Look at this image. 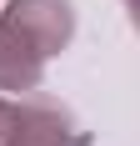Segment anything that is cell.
Segmentation results:
<instances>
[{
  "instance_id": "7a4b0ae2",
  "label": "cell",
  "mask_w": 140,
  "mask_h": 146,
  "mask_svg": "<svg viewBox=\"0 0 140 146\" xmlns=\"http://www.w3.org/2000/svg\"><path fill=\"white\" fill-rule=\"evenodd\" d=\"M85 136L65 111L50 106H5L0 101V146H80Z\"/></svg>"
},
{
  "instance_id": "6da1fadb",
  "label": "cell",
  "mask_w": 140,
  "mask_h": 146,
  "mask_svg": "<svg viewBox=\"0 0 140 146\" xmlns=\"http://www.w3.org/2000/svg\"><path fill=\"white\" fill-rule=\"evenodd\" d=\"M70 40L65 0H10L0 15V91H25L40 81L50 50Z\"/></svg>"
}]
</instances>
